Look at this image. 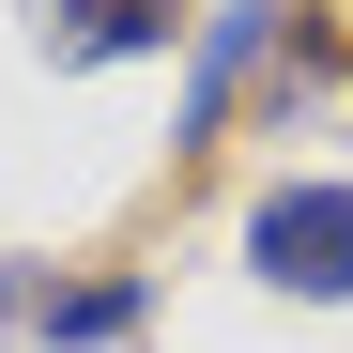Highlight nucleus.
I'll use <instances>...</instances> for the list:
<instances>
[{"label":"nucleus","instance_id":"1","mask_svg":"<svg viewBox=\"0 0 353 353\" xmlns=\"http://www.w3.org/2000/svg\"><path fill=\"white\" fill-rule=\"evenodd\" d=\"M246 261L261 292H307V307H353V185H261L246 200Z\"/></svg>","mask_w":353,"mask_h":353},{"label":"nucleus","instance_id":"2","mask_svg":"<svg viewBox=\"0 0 353 353\" xmlns=\"http://www.w3.org/2000/svg\"><path fill=\"white\" fill-rule=\"evenodd\" d=\"M276 16H292V0H215V16L185 31V92H169V154H200V139L230 123V108H246V77L276 62Z\"/></svg>","mask_w":353,"mask_h":353},{"label":"nucleus","instance_id":"3","mask_svg":"<svg viewBox=\"0 0 353 353\" xmlns=\"http://www.w3.org/2000/svg\"><path fill=\"white\" fill-rule=\"evenodd\" d=\"M169 31H200L185 0H31V46H46V62H154Z\"/></svg>","mask_w":353,"mask_h":353},{"label":"nucleus","instance_id":"4","mask_svg":"<svg viewBox=\"0 0 353 353\" xmlns=\"http://www.w3.org/2000/svg\"><path fill=\"white\" fill-rule=\"evenodd\" d=\"M154 323V292L139 276H46V307H31V353H123Z\"/></svg>","mask_w":353,"mask_h":353},{"label":"nucleus","instance_id":"5","mask_svg":"<svg viewBox=\"0 0 353 353\" xmlns=\"http://www.w3.org/2000/svg\"><path fill=\"white\" fill-rule=\"evenodd\" d=\"M31 307H46V261H0V353H31Z\"/></svg>","mask_w":353,"mask_h":353}]
</instances>
